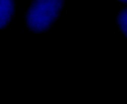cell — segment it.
Here are the masks:
<instances>
[{"mask_svg":"<svg viewBox=\"0 0 127 104\" xmlns=\"http://www.w3.org/2000/svg\"><path fill=\"white\" fill-rule=\"evenodd\" d=\"M14 13V0H0V29L6 27Z\"/></svg>","mask_w":127,"mask_h":104,"instance_id":"7a4b0ae2","label":"cell"},{"mask_svg":"<svg viewBox=\"0 0 127 104\" xmlns=\"http://www.w3.org/2000/svg\"><path fill=\"white\" fill-rule=\"evenodd\" d=\"M120 1H122L123 2H127V0H120Z\"/></svg>","mask_w":127,"mask_h":104,"instance_id":"277c9868","label":"cell"},{"mask_svg":"<svg viewBox=\"0 0 127 104\" xmlns=\"http://www.w3.org/2000/svg\"><path fill=\"white\" fill-rule=\"evenodd\" d=\"M117 21L121 31L126 36H127V8L123 10L120 13L117 17Z\"/></svg>","mask_w":127,"mask_h":104,"instance_id":"3957f363","label":"cell"},{"mask_svg":"<svg viewBox=\"0 0 127 104\" xmlns=\"http://www.w3.org/2000/svg\"><path fill=\"white\" fill-rule=\"evenodd\" d=\"M64 0H33L26 14V24L34 32L48 30L58 17Z\"/></svg>","mask_w":127,"mask_h":104,"instance_id":"6da1fadb","label":"cell"}]
</instances>
